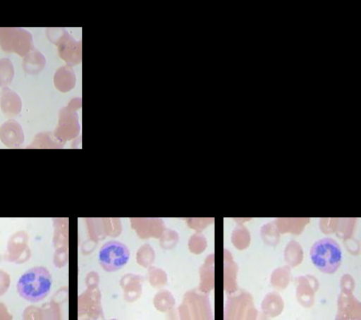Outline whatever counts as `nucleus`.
Listing matches in <instances>:
<instances>
[{
  "label": "nucleus",
  "mask_w": 361,
  "mask_h": 320,
  "mask_svg": "<svg viewBox=\"0 0 361 320\" xmlns=\"http://www.w3.org/2000/svg\"><path fill=\"white\" fill-rule=\"evenodd\" d=\"M52 279L49 271L43 266H35L26 271L17 283V290L25 300L37 302L49 293Z\"/></svg>",
  "instance_id": "f257e3e1"
},
{
  "label": "nucleus",
  "mask_w": 361,
  "mask_h": 320,
  "mask_svg": "<svg viewBox=\"0 0 361 320\" xmlns=\"http://www.w3.org/2000/svg\"><path fill=\"white\" fill-rule=\"evenodd\" d=\"M310 259L314 266L324 273H334L342 261V252L339 245L330 238L316 241L310 251Z\"/></svg>",
  "instance_id": "f03ea898"
},
{
  "label": "nucleus",
  "mask_w": 361,
  "mask_h": 320,
  "mask_svg": "<svg viewBox=\"0 0 361 320\" xmlns=\"http://www.w3.org/2000/svg\"><path fill=\"white\" fill-rule=\"evenodd\" d=\"M130 256L129 249L125 244L110 240L101 247L98 259L104 271L114 272L122 269L128 262Z\"/></svg>",
  "instance_id": "7ed1b4c3"
},
{
  "label": "nucleus",
  "mask_w": 361,
  "mask_h": 320,
  "mask_svg": "<svg viewBox=\"0 0 361 320\" xmlns=\"http://www.w3.org/2000/svg\"><path fill=\"white\" fill-rule=\"evenodd\" d=\"M0 47L7 53L24 56L34 47L32 35L21 27H0Z\"/></svg>",
  "instance_id": "20e7f679"
},
{
  "label": "nucleus",
  "mask_w": 361,
  "mask_h": 320,
  "mask_svg": "<svg viewBox=\"0 0 361 320\" xmlns=\"http://www.w3.org/2000/svg\"><path fill=\"white\" fill-rule=\"evenodd\" d=\"M46 64L44 56L33 47L25 56L22 61L23 70L29 74H37L41 72Z\"/></svg>",
  "instance_id": "39448f33"
},
{
  "label": "nucleus",
  "mask_w": 361,
  "mask_h": 320,
  "mask_svg": "<svg viewBox=\"0 0 361 320\" xmlns=\"http://www.w3.org/2000/svg\"><path fill=\"white\" fill-rule=\"evenodd\" d=\"M14 75L13 63L9 59H0V85H6L11 82Z\"/></svg>",
  "instance_id": "423d86ee"
}]
</instances>
